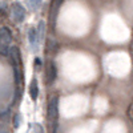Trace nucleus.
<instances>
[{"mask_svg":"<svg viewBox=\"0 0 133 133\" xmlns=\"http://www.w3.org/2000/svg\"><path fill=\"white\" fill-rule=\"evenodd\" d=\"M0 133H8V130L4 125H0Z\"/></svg>","mask_w":133,"mask_h":133,"instance_id":"9d476101","label":"nucleus"},{"mask_svg":"<svg viewBox=\"0 0 133 133\" xmlns=\"http://www.w3.org/2000/svg\"><path fill=\"white\" fill-rule=\"evenodd\" d=\"M11 14H12V17L15 21L17 23H21L25 19V9L20 3H14L12 7H11Z\"/></svg>","mask_w":133,"mask_h":133,"instance_id":"f257e3e1","label":"nucleus"},{"mask_svg":"<svg viewBox=\"0 0 133 133\" xmlns=\"http://www.w3.org/2000/svg\"><path fill=\"white\" fill-rule=\"evenodd\" d=\"M35 128H36V133H43V128H41V125L36 124V125H35Z\"/></svg>","mask_w":133,"mask_h":133,"instance_id":"1a4fd4ad","label":"nucleus"},{"mask_svg":"<svg viewBox=\"0 0 133 133\" xmlns=\"http://www.w3.org/2000/svg\"><path fill=\"white\" fill-rule=\"evenodd\" d=\"M57 76V69H56V64L55 63H51L48 69H47V81L48 83H52Z\"/></svg>","mask_w":133,"mask_h":133,"instance_id":"20e7f679","label":"nucleus"},{"mask_svg":"<svg viewBox=\"0 0 133 133\" xmlns=\"http://www.w3.org/2000/svg\"><path fill=\"white\" fill-rule=\"evenodd\" d=\"M29 93H31V97H32L33 100H36V97H37V95H39V88H37V81H36V79L32 80V83H31Z\"/></svg>","mask_w":133,"mask_h":133,"instance_id":"423d86ee","label":"nucleus"},{"mask_svg":"<svg viewBox=\"0 0 133 133\" xmlns=\"http://www.w3.org/2000/svg\"><path fill=\"white\" fill-rule=\"evenodd\" d=\"M59 116V98L53 97L48 103V118L51 121H55Z\"/></svg>","mask_w":133,"mask_h":133,"instance_id":"f03ea898","label":"nucleus"},{"mask_svg":"<svg viewBox=\"0 0 133 133\" xmlns=\"http://www.w3.org/2000/svg\"><path fill=\"white\" fill-rule=\"evenodd\" d=\"M128 116H129V118L132 120V123H133V103L129 105V108H128Z\"/></svg>","mask_w":133,"mask_h":133,"instance_id":"6e6552de","label":"nucleus"},{"mask_svg":"<svg viewBox=\"0 0 133 133\" xmlns=\"http://www.w3.org/2000/svg\"><path fill=\"white\" fill-rule=\"evenodd\" d=\"M12 40V36H11V32L8 28H0V44L2 45H8Z\"/></svg>","mask_w":133,"mask_h":133,"instance_id":"7ed1b4c3","label":"nucleus"},{"mask_svg":"<svg viewBox=\"0 0 133 133\" xmlns=\"http://www.w3.org/2000/svg\"><path fill=\"white\" fill-rule=\"evenodd\" d=\"M28 4H29V7H31L33 11H36V9H39L40 5H41V0H28Z\"/></svg>","mask_w":133,"mask_h":133,"instance_id":"0eeeda50","label":"nucleus"},{"mask_svg":"<svg viewBox=\"0 0 133 133\" xmlns=\"http://www.w3.org/2000/svg\"><path fill=\"white\" fill-rule=\"evenodd\" d=\"M39 40H40V37H39V33H37V29H35V28H32V29L29 31V41H31V45H32L33 48H36V45H37V43H39Z\"/></svg>","mask_w":133,"mask_h":133,"instance_id":"39448f33","label":"nucleus"}]
</instances>
